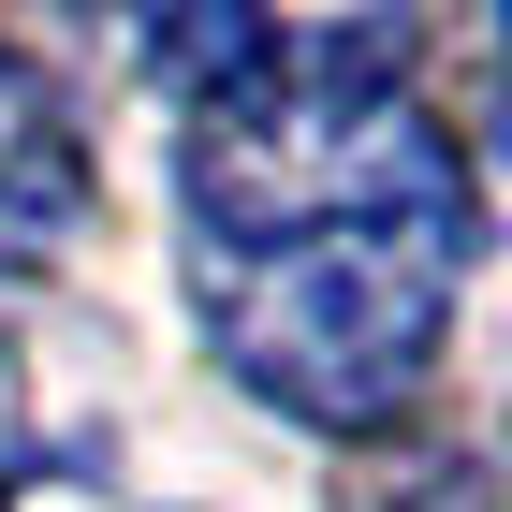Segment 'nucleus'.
I'll list each match as a JSON object with an SVG mask.
<instances>
[{
  "mask_svg": "<svg viewBox=\"0 0 512 512\" xmlns=\"http://www.w3.org/2000/svg\"><path fill=\"white\" fill-rule=\"evenodd\" d=\"M0 512H15V498H0Z\"/></svg>",
  "mask_w": 512,
  "mask_h": 512,
  "instance_id": "7ed1b4c3",
  "label": "nucleus"
},
{
  "mask_svg": "<svg viewBox=\"0 0 512 512\" xmlns=\"http://www.w3.org/2000/svg\"><path fill=\"white\" fill-rule=\"evenodd\" d=\"M74 220H88V147L59 118V88L0 44V264H44Z\"/></svg>",
  "mask_w": 512,
  "mask_h": 512,
  "instance_id": "f03ea898",
  "label": "nucleus"
},
{
  "mask_svg": "<svg viewBox=\"0 0 512 512\" xmlns=\"http://www.w3.org/2000/svg\"><path fill=\"white\" fill-rule=\"evenodd\" d=\"M191 293L220 322L249 395L308 410V425H395L439 366V308L454 264L425 235H366V220H308V235H205Z\"/></svg>",
  "mask_w": 512,
  "mask_h": 512,
  "instance_id": "f257e3e1",
  "label": "nucleus"
}]
</instances>
